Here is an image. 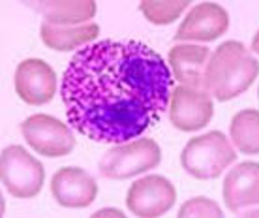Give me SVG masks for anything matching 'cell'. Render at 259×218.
<instances>
[{"label": "cell", "instance_id": "e0dca14e", "mask_svg": "<svg viewBox=\"0 0 259 218\" xmlns=\"http://www.w3.org/2000/svg\"><path fill=\"white\" fill-rule=\"evenodd\" d=\"M188 4V0H143L139 12L152 25H169L181 17Z\"/></svg>", "mask_w": 259, "mask_h": 218}, {"label": "cell", "instance_id": "6da1fadb", "mask_svg": "<svg viewBox=\"0 0 259 218\" xmlns=\"http://www.w3.org/2000/svg\"><path fill=\"white\" fill-rule=\"evenodd\" d=\"M173 76L149 45L104 40L71 57L60 83L73 130L98 143L136 139L169 107Z\"/></svg>", "mask_w": 259, "mask_h": 218}, {"label": "cell", "instance_id": "7c38bea8", "mask_svg": "<svg viewBox=\"0 0 259 218\" xmlns=\"http://www.w3.org/2000/svg\"><path fill=\"white\" fill-rule=\"evenodd\" d=\"M51 194L62 207H89L98 196V185L81 167H60L53 175Z\"/></svg>", "mask_w": 259, "mask_h": 218}, {"label": "cell", "instance_id": "30bf717a", "mask_svg": "<svg viewBox=\"0 0 259 218\" xmlns=\"http://www.w3.org/2000/svg\"><path fill=\"white\" fill-rule=\"evenodd\" d=\"M15 92L28 105L51 102L57 92V74L41 58H26L15 70Z\"/></svg>", "mask_w": 259, "mask_h": 218}, {"label": "cell", "instance_id": "3957f363", "mask_svg": "<svg viewBox=\"0 0 259 218\" xmlns=\"http://www.w3.org/2000/svg\"><path fill=\"white\" fill-rule=\"evenodd\" d=\"M237 158L233 145L226 135L212 130L205 135H197L186 143L181 153V164L184 171L194 179L208 180L224 173Z\"/></svg>", "mask_w": 259, "mask_h": 218}, {"label": "cell", "instance_id": "d6986e66", "mask_svg": "<svg viewBox=\"0 0 259 218\" xmlns=\"http://www.w3.org/2000/svg\"><path fill=\"white\" fill-rule=\"evenodd\" d=\"M94 218H100V216H117V218H122V211H118V209H104V211H98L92 214Z\"/></svg>", "mask_w": 259, "mask_h": 218}, {"label": "cell", "instance_id": "52a82bcc", "mask_svg": "<svg viewBox=\"0 0 259 218\" xmlns=\"http://www.w3.org/2000/svg\"><path fill=\"white\" fill-rule=\"evenodd\" d=\"M177 190L162 175H147L130 186L126 205L130 212L141 218L162 216L175 205Z\"/></svg>", "mask_w": 259, "mask_h": 218}, {"label": "cell", "instance_id": "5bb4252c", "mask_svg": "<svg viewBox=\"0 0 259 218\" xmlns=\"http://www.w3.org/2000/svg\"><path fill=\"white\" fill-rule=\"evenodd\" d=\"M46 23L55 26H79L87 25L96 15L94 0H77V2H32Z\"/></svg>", "mask_w": 259, "mask_h": 218}, {"label": "cell", "instance_id": "5b68a950", "mask_svg": "<svg viewBox=\"0 0 259 218\" xmlns=\"http://www.w3.org/2000/svg\"><path fill=\"white\" fill-rule=\"evenodd\" d=\"M0 175L8 192L19 199L36 198L46 180V169L41 162L26 153L21 145H12L2 151Z\"/></svg>", "mask_w": 259, "mask_h": 218}, {"label": "cell", "instance_id": "2e32d148", "mask_svg": "<svg viewBox=\"0 0 259 218\" xmlns=\"http://www.w3.org/2000/svg\"><path fill=\"white\" fill-rule=\"evenodd\" d=\"M231 141L244 154L259 151V113L257 109H244L231 121Z\"/></svg>", "mask_w": 259, "mask_h": 218}, {"label": "cell", "instance_id": "277c9868", "mask_svg": "<svg viewBox=\"0 0 259 218\" xmlns=\"http://www.w3.org/2000/svg\"><path fill=\"white\" fill-rule=\"evenodd\" d=\"M160 162H162L160 145L150 137H143L109 149L100 160V173L105 179L122 180L154 169L160 166Z\"/></svg>", "mask_w": 259, "mask_h": 218}, {"label": "cell", "instance_id": "ac0fdd59", "mask_svg": "<svg viewBox=\"0 0 259 218\" xmlns=\"http://www.w3.org/2000/svg\"><path fill=\"white\" fill-rule=\"evenodd\" d=\"M179 218H222L220 205L208 198H194L179 209Z\"/></svg>", "mask_w": 259, "mask_h": 218}, {"label": "cell", "instance_id": "ba28073f", "mask_svg": "<svg viewBox=\"0 0 259 218\" xmlns=\"http://www.w3.org/2000/svg\"><path fill=\"white\" fill-rule=\"evenodd\" d=\"M169 121L181 132L201 130L212 119V98L207 90L192 87H175L169 98Z\"/></svg>", "mask_w": 259, "mask_h": 218}, {"label": "cell", "instance_id": "7a4b0ae2", "mask_svg": "<svg viewBox=\"0 0 259 218\" xmlns=\"http://www.w3.org/2000/svg\"><path fill=\"white\" fill-rule=\"evenodd\" d=\"M257 60L240 42H224L208 57L205 90L216 100L227 102L246 92L257 79Z\"/></svg>", "mask_w": 259, "mask_h": 218}, {"label": "cell", "instance_id": "9a60e30c", "mask_svg": "<svg viewBox=\"0 0 259 218\" xmlns=\"http://www.w3.org/2000/svg\"><path fill=\"white\" fill-rule=\"evenodd\" d=\"M41 40L49 49L55 51H73L79 47H84L92 40L98 38L100 26L96 23H87L79 26H55L49 23H41L39 28Z\"/></svg>", "mask_w": 259, "mask_h": 218}, {"label": "cell", "instance_id": "8992f818", "mask_svg": "<svg viewBox=\"0 0 259 218\" xmlns=\"http://www.w3.org/2000/svg\"><path fill=\"white\" fill-rule=\"evenodd\" d=\"M25 141L47 158H59L70 154L75 147V139L70 126L51 115H32L21 124Z\"/></svg>", "mask_w": 259, "mask_h": 218}, {"label": "cell", "instance_id": "8fae6325", "mask_svg": "<svg viewBox=\"0 0 259 218\" xmlns=\"http://www.w3.org/2000/svg\"><path fill=\"white\" fill-rule=\"evenodd\" d=\"M229 15L220 4L203 2L190 10L175 34L177 42H214L226 34Z\"/></svg>", "mask_w": 259, "mask_h": 218}, {"label": "cell", "instance_id": "9c48e42d", "mask_svg": "<svg viewBox=\"0 0 259 218\" xmlns=\"http://www.w3.org/2000/svg\"><path fill=\"white\" fill-rule=\"evenodd\" d=\"M224 201L239 216H257L259 166L257 162H242L224 179Z\"/></svg>", "mask_w": 259, "mask_h": 218}, {"label": "cell", "instance_id": "4fadbf2b", "mask_svg": "<svg viewBox=\"0 0 259 218\" xmlns=\"http://www.w3.org/2000/svg\"><path fill=\"white\" fill-rule=\"evenodd\" d=\"M210 49L203 45H175L169 51V64L173 68L175 79L184 87L205 90V68H207Z\"/></svg>", "mask_w": 259, "mask_h": 218}]
</instances>
